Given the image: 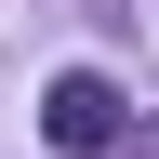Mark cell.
Instances as JSON below:
<instances>
[{"instance_id": "6da1fadb", "label": "cell", "mask_w": 159, "mask_h": 159, "mask_svg": "<svg viewBox=\"0 0 159 159\" xmlns=\"http://www.w3.org/2000/svg\"><path fill=\"white\" fill-rule=\"evenodd\" d=\"M40 133H53L66 159H119L133 146V93H119L106 66H66L53 93H40Z\"/></svg>"}, {"instance_id": "7a4b0ae2", "label": "cell", "mask_w": 159, "mask_h": 159, "mask_svg": "<svg viewBox=\"0 0 159 159\" xmlns=\"http://www.w3.org/2000/svg\"><path fill=\"white\" fill-rule=\"evenodd\" d=\"M133 159H159V133H133Z\"/></svg>"}]
</instances>
